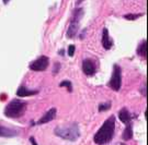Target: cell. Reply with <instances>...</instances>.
Returning <instances> with one entry per match:
<instances>
[{
	"label": "cell",
	"mask_w": 148,
	"mask_h": 145,
	"mask_svg": "<svg viewBox=\"0 0 148 145\" xmlns=\"http://www.w3.org/2000/svg\"><path fill=\"white\" fill-rule=\"evenodd\" d=\"M60 86H66V87H68L69 92H71V88H73L70 81H63V82L60 83Z\"/></svg>",
	"instance_id": "cell-17"
},
{
	"label": "cell",
	"mask_w": 148,
	"mask_h": 145,
	"mask_svg": "<svg viewBox=\"0 0 148 145\" xmlns=\"http://www.w3.org/2000/svg\"><path fill=\"white\" fill-rule=\"evenodd\" d=\"M2 1H3V3H5V5H7V3H8L10 0H2Z\"/></svg>",
	"instance_id": "cell-20"
},
{
	"label": "cell",
	"mask_w": 148,
	"mask_h": 145,
	"mask_svg": "<svg viewBox=\"0 0 148 145\" xmlns=\"http://www.w3.org/2000/svg\"><path fill=\"white\" fill-rule=\"evenodd\" d=\"M137 54L142 58L146 59V57H147V41H146V39H144V41L140 43V45L138 46Z\"/></svg>",
	"instance_id": "cell-13"
},
{
	"label": "cell",
	"mask_w": 148,
	"mask_h": 145,
	"mask_svg": "<svg viewBox=\"0 0 148 145\" xmlns=\"http://www.w3.org/2000/svg\"><path fill=\"white\" fill-rule=\"evenodd\" d=\"M115 132V117L111 116L109 119H106L101 128L98 130V132L93 136V141L95 144L104 145L109 142H111Z\"/></svg>",
	"instance_id": "cell-1"
},
{
	"label": "cell",
	"mask_w": 148,
	"mask_h": 145,
	"mask_svg": "<svg viewBox=\"0 0 148 145\" xmlns=\"http://www.w3.org/2000/svg\"><path fill=\"white\" fill-rule=\"evenodd\" d=\"M56 114H57V109L51 108L49 110H47V112L44 115L42 118L37 121L36 123L37 124H44V123H46V122H49V121H52V120L55 118Z\"/></svg>",
	"instance_id": "cell-8"
},
{
	"label": "cell",
	"mask_w": 148,
	"mask_h": 145,
	"mask_svg": "<svg viewBox=\"0 0 148 145\" xmlns=\"http://www.w3.org/2000/svg\"><path fill=\"white\" fill-rule=\"evenodd\" d=\"M82 14H84V10L82 9H80V8L75 9L73 20L70 21V24H69V27L68 30H67V34H66L68 38H74L77 35L78 30H79V22L80 19L82 18Z\"/></svg>",
	"instance_id": "cell-4"
},
{
	"label": "cell",
	"mask_w": 148,
	"mask_h": 145,
	"mask_svg": "<svg viewBox=\"0 0 148 145\" xmlns=\"http://www.w3.org/2000/svg\"><path fill=\"white\" fill-rule=\"evenodd\" d=\"M119 119L121 120L123 123H130L131 122V120H132V117H131V114L128 112V110L126 108H123L120 110V112H119Z\"/></svg>",
	"instance_id": "cell-11"
},
{
	"label": "cell",
	"mask_w": 148,
	"mask_h": 145,
	"mask_svg": "<svg viewBox=\"0 0 148 145\" xmlns=\"http://www.w3.org/2000/svg\"><path fill=\"white\" fill-rule=\"evenodd\" d=\"M75 46L74 45H70V46L68 47V56L69 57H73L74 56V54H75Z\"/></svg>",
	"instance_id": "cell-18"
},
{
	"label": "cell",
	"mask_w": 148,
	"mask_h": 145,
	"mask_svg": "<svg viewBox=\"0 0 148 145\" xmlns=\"http://www.w3.org/2000/svg\"><path fill=\"white\" fill-rule=\"evenodd\" d=\"M16 134H18V132L14 130L0 125V136H2V138H13Z\"/></svg>",
	"instance_id": "cell-12"
},
{
	"label": "cell",
	"mask_w": 148,
	"mask_h": 145,
	"mask_svg": "<svg viewBox=\"0 0 148 145\" xmlns=\"http://www.w3.org/2000/svg\"><path fill=\"white\" fill-rule=\"evenodd\" d=\"M30 142L32 143V145H37V143L35 142V139H34L33 136H31V138H30Z\"/></svg>",
	"instance_id": "cell-19"
},
{
	"label": "cell",
	"mask_w": 148,
	"mask_h": 145,
	"mask_svg": "<svg viewBox=\"0 0 148 145\" xmlns=\"http://www.w3.org/2000/svg\"><path fill=\"white\" fill-rule=\"evenodd\" d=\"M143 16V14H126V16H124V19H126V20H130V21H134L138 19V18H140V16Z\"/></svg>",
	"instance_id": "cell-15"
},
{
	"label": "cell",
	"mask_w": 148,
	"mask_h": 145,
	"mask_svg": "<svg viewBox=\"0 0 148 145\" xmlns=\"http://www.w3.org/2000/svg\"><path fill=\"white\" fill-rule=\"evenodd\" d=\"M108 86L110 88H112L113 91H115V92H119L121 89L122 71L120 66L114 64V67H113V73H112V77L110 79V81L108 82Z\"/></svg>",
	"instance_id": "cell-5"
},
{
	"label": "cell",
	"mask_w": 148,
	"mask_h": 145,
	"mask_svg": "<svg viewBox=\"0 0 148 145\" xmlns=\"http://www.w3.org/2000/svg\"><path fill=\"white\" fill-rule=\"evenodd\" d=\"M54 133L64 140L71 141V142L77 141L80 136V131L77 123H69L64 127H57L54 130Z\"/></svg>",
	"instance_id": "cell-2"
},
{
	"label": "cell",
	"mask_w": 148,
	"mask_h": 145,
	"mask_svg": "<svg viewBox=\"0 0 148 145\" xmlns=\"http://www.w3.org/2000/svg\"><path fill=\"white\" fill-rule=\"evenodd\" d=\"M111 107V104L110 103H106V104H101L99 106V111H106L108 109Z\"/></svg>",
	"instance_id": "cell-16"
},
{
	"label": "cell",
	"mask_w": 148,
	"mask_h": 145,
	"mask_svg": "<svg viewBox=\"0 0 148 145\" xmlns=\"http://www.w3.org/2000/svg\"><path fill=\"white\" fill-rule=\"evenodd\" d=\"M101 41H102V46L104 47L106 50L111 49L113 43H112L111 37L109 35V31L106 28H103V31H102V38H101Z\"/></svg>",
	"instance_id": "cell-9"
},
{
	"label": "cell",
	"mask_w": 148,
	"mask_h": 145,
	"mask_svg": "<svg viewBox=\"0 0 148 145\" xmlns=\"http://www.w3.org/2000/svg\"><path fill=\"white\" fill-rule=\"evenodd\" d=\"M132 138H133V128L131 122H130V123H127V127L125 128V131L123 133V139L127 141V140H131Z\"/></svg>",
	"instance_id": "cell-14"
},
{
	"label": "cell",
	"mask_w": 148,
	"mask_h": 145,
	"mask_svg": "<svg viewBox=\"0 0 148 145\" xmlns=\"http://www.w3.org/2000/svg\"><path fill=\"white\" fill-rule=\"evenodd\" d=\"M38 92L37 91H33V89H29L27 86H20L16 91V95L20 96V97H27V96H32V95H35Z\"/></svg>",
	"instance_id": "cell-10"
},
{
	"label": "cell",
	"mask_w": 148,
	"mask_h": 145,
	"mask_svg": "<svg viewBox=\"0 0 148 145\" xmlns=\"http://www.w3.org/2000/svg\"><path fill=\"white\" fill-rule=\"evenodd\" d=\"M27 109V104L24 102H21L19 99H13L5 106V116L9 118H20L24 115Z\"/></svg>",
	"instance_id": "cell-3"
},
{
	"label": "cell",
	"mask_w": 148,
	"mask_h": 145,
	"mask_svg": "<svg viewBox=\"0 0 148 145\" xmlns=\"http://www.w3.org/2000/svg\"><path fill=\"white\" fill-rule=\"evenodd\" d=\"M82 71L85 73L86 75H88V77H92V75H95V66L93 61H91L89 59H85L84 62H82Z\"/></svg>",
	"instance_id": "cell-7"
},
{
	"label": "cell",
	"mask_w": 148,
	"mask_h": 145,
	"mask_svg": "<svg viewBox=\"0 0 148 145\" xmlns=\"http://www.w3.org/2000/svg\"><path fill=\"white\" fill-rule=\"evenodd\" d=\"M48 63H49L48 57H46V56H41V57H38L35 60H33L29 64V68L31 70H33V71H44V70L47 69Z\"/></svg>",
	"instance_id": "cell-6"
}]
</instances>
